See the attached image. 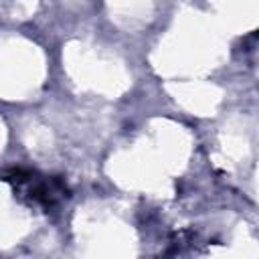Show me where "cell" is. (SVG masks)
Here are the masks:
<instances>
[{
	"label": "cell",
	"mask_w": 259,
	"mask_h": 259,
	"mask_svg": "<svg viewBox=\"0 0 259 259\" xmlns=\"http://www.w3.org/2000/svg\"><path fill=\"white\" fill-rule=\"evenodd\" d=\"M2 180L12 184L18 196H24L30 204H38L45 210L55 208L61 200L69 198V188L59 176L47 178L24 168H12L2 174Z\"/></svg>",
	"instance_id": "1"
}]
</instances>
